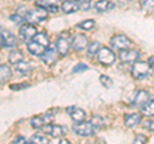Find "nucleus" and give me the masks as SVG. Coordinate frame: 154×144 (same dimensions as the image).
Returning <instances> with one entry per match:
<instances>
[{"mask_svg":"<svg viewBox=\"0 0 154 144\" xmlns=\"http://www.w3.org/2000/svg\"><path fill=\"white\" fill-rule=\"evenodd\" d=\"M36 33H37V30L32 23H26V25H23L21 28H19V36H21L25 41L31 40Z\"/></svg>","mask_w":154,"mask_h":144,"instance_id":"obj_10","label":"nucleus"},{"mask_svg":"<svg viewBox=\"0 0 154 144\" xmlns=\"http://www.w3.org/2000/svg\"><path fill=\"white\" fill-rule=\"evenodd\" d=\"M45 49H46V46L41 45L40 42H37V41H35V40L28 41V44H27V50H28V53H30L31 55H35V57H40L42 53H44Z\"/></svg>","mask_w":154,"mask_h":144,"instance_id":"obj_13","label":"nucleus"},{"mask_svg":"<svg viewBox=\"0 0 154 144\" xmlns=\"http://www.w3.org/2000/svg\"><path fill=\"white\" fill-rule=\"evenodd\" d=\"M71 46L73 48L76 52H81L84 50L86 46H88V37L82 33H77V35L73 37V40H72V44Z\"/></svg>","mask_w":154,"mask_h":144,"instance_id":"obj_12","label":"nucleus"},{"mask_svg":"<svg viewBox=\"0 0 154 144\" xmlns=\"http://www.w3.org/2000/svg\"><path fill=\"white\" fill-rule=\"evenodd\" d=\"M143 126L149 131H154V120H148V121L143 122Z\"/></svg>","mask_w":154,"mask_h":144,"instance_id":"obj_34","label":"nucleus"},{"mask_svg":"<svg viewBox=\"0 0 154 144\" xmlns=\"http://www.w3.org/2000/svg\"><path fill=\"white\" fill-rule=\"evenodd\" d=\"M28 85L26 84H22V85H11V89L13 90H19V89H23V88H27Z\"/></svg>","mask_w":154,"mask_h":144,"instance_id":"obj_36","label":"nucleus"},{"mask_svg":"<svg viewBox=\"0 0 154 144\" xmlns=\"http://www.w3.org/2000/svg\"><path fill=\"white\" fill-rule=\"evenodd\" d=\"M46 125V118L44 116H36L31 118V126L35 129H42Z\"/></svg>","mask_w":154,"mask_h":144,"instance_id":"obj_23","label":"nucleus"},{"mask_svg":"<svg viewBox=\"0 0 154 144\" xmlns=\"http://www.w3.org/2000/svg\"><path fill=\"white\" fill-rule=\"evenodd\" d=\"M99 49H100V42L99 41H93L88 48V54L90 57H93L99 52Z\"/></svg>","mask_w":154,"mask_h":144,"instance_id":"obj_28","label":"nucleus"},{"mask_svg":"<svg viewBox=\"0 0 154 144\" xmlns=\"http://www.w3.org/2000/svg\"><path fill=\"white\" fill-rule=\"evenodd\" d=\"M141 112H143V114L149 116V117L154 116V99L153 100H148L146 103H144L141 105Z\"/></svg>","mask_w":154,"mask_h":144,"instance_id":"obj_21","label":"nucleus"},{"mask_svg":"<svg viewBox=\"0 0 154 144\" xmlns=\"http://www.w3.org/2000/svg\"><path fill=\"white\" fill-rule=\"evenodd\" d=\"M32 64L30 63V62H27L25 59H22L21 62H18V63H16V70L19 75H28L30 72L32 71Z\"/></svg>","mask_w":154,"mask_h":144,"instance_id":"obj_17","label":"nucleus"},{"mask_svg":"<svg viewBox=\"0 0 154 144\" xmlns=\"http://www.w3.org/2000/svg\"><path fill=\"white\" fill-rule=\"evenodd\" d=\"M0 30H2V27H0Z\"/></svg>","mask_w":154,"mask_h":144,"instance_id":"obj_41","label":"nucleus"},{"mask_svg":"<svg viewBox=\"0 0 154 144\" xmlns=\"http://www.w3.org/2000/svg\"><path fill=\"white\" fill-rule=\"evenodd\" d=\"M116 4L109 2V0H99V2L95 3V9L96 12H108V11H112V9H114Z\"/></svg>","mask_w":154,"mask_h":144,"instance_id":"obj_15","label":"nucleus"},{"mask_svg":"<svg viewBox=\"0 0 154 144\" xmlns=\"http://www.w3.org/2000/svg\"><path fill=\"white\" fill-rule=\"evenodd\" d=\"M73 2H76L79 4L80 9H84V11H88L90 8V4H91V0H73Z\"/></svg>","mask_w":154,"mask_h":144,"instance_id":"obj_31","label":"nucleus"},{"mask_svg":"<svg viewBox=\"0 0 154 144\" xmlns=\"http://www.w3.org/2000/svg\"><path fill=\"white\" fill-rule=\"evenodd\" d=\"M139 57H140V53L135 49H122L119 50V59H121L123 63H134L135 61L139 59Z\"/></svg>","mask_w":154,"mask_h":144,"instance_id":"obj_7","label":"nucleus"},{"mask_svg":"<svg viewBox=\"0 0 154 144\" xmlns=\"http://www.w3.org/2000/svg\"><path fill=\"white\" fill-rule=\"evenodd\" d=\"M36 7H40L42 9H45L46 12H51V13H57L59 11L58 5H54V4H50V3H46V2H37Z\"/></svg>","mask_w":154,"mask_h":144,"instance_id":"obj_24","label":"nucleus"},{"mask_svg":"<svg viewBox=\"0 0 154 144\" xmlns=\"http://www.w3.org/2000/svg\"><path fill=\"white\" fill-rule=\"evenodd\" d=\"M62 11L67 14H71V13L80 11V7L76 2H73V0H64V2L62 3Z\"/></svg>","mask_w":154,"mask_h":144,"instance_id":"obj_18","label":"nucleus"},{"mask_svg":"<svg viewBox=\"0 0 154 144\" xmlns=\"http://www.w3.org/2000/svg\"><path fill=\"white\" fill-rule=\"evenodd\" d=\"M31 143H40V144H45V143H49V140H48V138L44 136V135H38V134H36V135H33L31 139H30Z\"/></svg>","mask_w":154,"mask_h":144,"instance_id":"obj_30","label":"nucleus"},{"mask_svg":"<svg viewBox=\"0 0 154 144\" xmlns=\"http://www.w3.org/2000/svg\"><path fill=\"white\" fill-rule=\"evenodd\" d=\"M149 100V94L146 92H144V90H139V92L136 93V98H135L134 100V104L135 105H139V107H141V105L144 103H146Z\"/></svg>","mask_w":154,"mask_h":144,"instance_id":"obj_20","label":"nucleus"},{"mask_svg":"<svg viewBox=\"0 0 154 144\" xmlns=\"http://www.w3.org/2000/svg\"><path fill=\"white\" fill-rule=\"evenodd\" d=\"M31 40H35L37 42H40L41 45H44L46 48L49 46V37H48V35H46L45 32H37Z\"/></svg>","mask_w":154,"mask_h":144,"instance_id":"obj_22","label":"nucleus"},{"mask_svg":"<svg viewBox=\"0 0 154 144\" xmlns=\"http://www.w3.org/2000/svg\"><path fill=\"white\" fill-rule=\"evenodd\" d=\"M148 64H149V67H150V68L154 71V55L150 57V58L148 59Z\"/></svg>","mask_w":154,"mask_h":144,"instance_id":"obj_39","label":"nucleus"},{"mask_svg":"<svg viewBox=\"0 0 154 144\" xmlns=\"http://www.w3.org/2000/svg\"><path fill=\"white\" fill-rule=\"evenodd\" d=\"M11 76H12V70L9 68V66L0 64V84L8 81L11 79Z\"/></svg>","mask_w":154,"mask_h":144,"instance_id":"obj_19","label":"nucleus"},{"mask_svg":"<svg viewBox=\"0 0 154 144\" xmlns=\"http://www.w3.org/2000/svg\"><path fill=\"white\" fill-rule=\"evenodd\" d=\"M14 143H28L27 142V139L26 138H23V136H17L16 139H14Z\"/></svg>","mask_w":154,"mask_h":144,"instance_id":"obj_37","label":"nucleus"},{"mask_svg":"<svg viewBox=\"0 0 154 144\" xmlns=\"http://www.w3.org/2000/svg\"><path fill=\"white\" fill-rule=\"evenodd\" d=\"M72 44V40L68 37V35H60L59 37L55 41V48H57V52L59 53V55L64 57L67 55V53L69 52V48Z\"/></svg>","mask_w":154,"mask_h":144,"instance_id":"obj_6","label":"nucleus"},{"mask_svg":"<svg viewBox=\"0 0 154 144\" xmlns=\"http://www.w3.org/2000/svg\"><path fill=\"white\" fill-rule=\"evenodd\" d=\"M48 17V12L45 9H42L40 7H36L35 9H31L28 11L27 14L25 16L26 21H28L30 23H38V22H42L45 21Z\"/></svg>","mask_w":154,"mask_h":144,"instance_id":"obj_2","label":"nucleus"},{"mask_svg":"<svg viewBox=\"0 0 154 144\" xmlns=\"http://www.w3.org/2000/svg\"><path fill=\"white\" fill-rule=\"evenodd\" d=\"M67 112L69 113L71 118L73 120V121L76 122H80V121H84L85 117H86V113L84 109L81 108H77V107H69L68 109H67Z\"/></svg>","mask_w":154,"mask_h":144,"instance_id":"obj_14","label":"nucleus"},{"mask_svg":"<svg viewBox=\"0 0 154 144\" xmlns=\"http://www.w3.org/2000/svg\"><path fill=\"white\" fill-rule=\"evenodd\" d=\"M0 39H2V46L3 48H14L17 45V37L12 32L7 30H3L0 33Z\"/></svg>","mask_w":154,"mask_h":144,"instance_id":"obj_11","label":"nucleus"},{"mask_svg":"<svg viewBox=\"0 0 154 144\" xmlns=\"http://www.w3.org/2000/svg\"><path fill=\"white\" fill-rule=\"evenodd\" d=\"M100 84H102L103 86H105V88H110L112 86V80H110V77H108V76H105V75H102L100 76Z\"/></svg>","mask_w":154,"mask_h":144,"instance_id":"obj_32","label":"nucleus"},{"mask_svg":"<svg viewBox=\"0 0 154 144\" xmlns=\"http://www.w3.org/2000/svg\"><path fill=\"white\" fill-rule=\"evenodd\" d=\"M44 133H46V135H49L51 138H62L64 136L68 129L66 126H60V125H54V124H48V125H44Z\"/></svg>","mask_w":154,"mask_h":144,"instance_id":"obj_4","label":"nucleus"},{"mask_svg":"<svg viewBox=\"0 0 154 144\" xmlns=\"http://www.w3.org/2000/svg\"><path fill=\"white\" fill-rule=\"evenodd\" d=\"M141 121V114L140 113H130L125 114V125L127 127H134Z\"/></svg>","mask_w":154,"mask_h":144,"instance_id":"obj_16","label":"nucleus"},{"mask_svg":"<svg viewBox=\"0 0 154 144\" xmlns=\"http://www.w3.org/2000/svg\"><path fill=\"white\" fill-rule=\"evenodd\" d=\"M130 44H131V41H130L128 37L125 36V35H116L112 37V40H110V46L116 50L126 49V48L130 46Z\"/></svg>","mask_w":154,"mask_h":144,"instance_id":"obj_8","label":"nucleus"},{"mask_svg":"<svg viewBox=\"0 0 154 144\" xmlns=\"http://www.w3.org/2000/svg\"><path fill=\"white\" fill-rule=\"evenodd\" d=\"M89 70V66L85 64V63H79L77 66L73 67V74H80V72H84V71H88Z\"/></svg>","mask_w":154,"mask_h":144,"instance_id":"obj_33","label":"nucleus"},{"mask_svg":"<svg viewBox=\"0 0 154 144\" xmlns=\"http://www.w3.org/2000/svg\"><path fill=\"white\" fill-rule=\"evenodd\" d=\"M57 48L54 45H50V46H48L46 49L44 50V53L41 54V61L44 62L45 64L48 66H51V64H54L55 62H57Z\"/></svg>","mask_w":154,"mask_h":144,"instance_id":"obj_9","label":"nucleus"},{"mask_svg":"<svg viewBox=\"0 0 154 144\" xmlns=\"http://www.w3.org/2000/svg\"><path fill=\"white\" fill-rule=\"evenodd\" d=\"M146 140H148V138L145 135H141V134H140V135H136L134 143H146Z\"/></svg>","mask_w":154,"mask_h":144,"instance_id":"obj_35","label":"nucleus"},{"mask_svg":"<svg viewBox=\"0 0 154 144\" xmlns=\"http://www.w3.org/2000/svg\"><path fill=\"white\" fill-rule=\"evenodd\" d=\"M72 130H73L77 135L88 138V136H93L95 133L94 126L91 125V122H85V121H80L76 122L73 126H72Z\"/></svg>","mask_w":154,"mask_h":144,"instance_id":"obj_1","label":"nucleus"},{"mask_svg":"<svg viewBox=\"0 0 154 144\" xmlns=\"http://www.w3.org/2000/svg\"><path fill=\"white\" fill-rule=\"evenodd\" d=\"M23 59V53L21 50H13L11 54H9V62L12 64H16L18 62H21Z\"/></svg>","mask_w":154,"mask_h":144,"instance_id":"obj_25","label":"nucleus"},{"mask_svg":"<svg viewBox=\"0 0 154 144\" xmlns=\"http://www.w3.org/2000/svg\"><path fill=\"white\" fill-rule=\"evenodd\" d=\"M143 8L148 12H154V0H140Z\"/></svg>","mask_w":154,"mask_h":144,"instance_id":"obj_29","label":"nucleus"},{"mask_svg":"<svg viewBox=\"0 0 154 144\" xmlns=\"http://www.w3.org/2000/svg\"><path fill=\"white\" fill-rule=\"evenodd\" d=\"M98 54V61L99 63H102L104 66H112L116 62V55L114 53L108 49V48H100L99 52L96 53Z\"/></svg>","mask_w":154,"mask_h":144,"instance_id":"obj_5","label":"nucleus"},{"mask_svg":"<svg viewBox=\"0 0 154 144\" xmlns=\"http://www.w3.org/2000/svg\"><path fill=\"white\" fill-rule=\"evenodd\" d=\"M91 125L94 126V129H100V127H104L105 125H107V122H105V120L102 118L100 116H94L93 118H91Z\"/></svg>","mask_w":154,"mask_h":144,"instance_id":"obj_26","label":"nucleus"},{"mask_svg":"<svg viewBox=\"0 0 154 144\" xmlns=\"http://www.w3.org/2000/svg\"><path fill=\"white\" fill-rule=\"evenodd\" d=\"M95 26V22L93 20H86L84 22H81L79 23L76 27L77 28H81V30H85V31H90V30H93V27Z\"/></svg>","mask_w":154,"mask_h":144,"instance_id":"obj_27","label":"nucleus"},{"mask_svg":"<svg viewBox=\"0 0 154 144\" xmlns=\"http://www.w3.org/2000/svg\"><path fill=\"white\" fill-rule=\"evenodd\" d=\"M9 18H11V21H13V22H16V23H18L19 21H21V16H19V14H16V16H11V17H9Z\"/></svg>","mask_w":154,"mask_h":144,"instance_id":"obj_38","label":"nucleus"},{"mask_svg":"<svg viewBox=\"0 0 154 144\" xmlns=\"http://www.w3.org/2000/svg\"><path fill=\"white\" fill-rule=\"evenodd\" d=\"M149 67L148 62H139V61H135L134 62V66H132V70H131V74L134 76V79H144L149 75Z\"/></svg>","mask_w":154,"mask_h":144,"instance_id":"obj_3","label":"nucleus"},{"mask_svg":"<svg viewBox=\"0 0 154 144\" xmlns=\"http://www.w3.org/2000/svg\"><path fill=\"white\" fill-rule=\"evenodd\" d=\"M132 0H117V3L119 4V5H127V4H130Z\"/></svg>","mask_w":154,"mask_h":144,"instance_id":"obj_40","label":"nucleus"}]
</instances>
